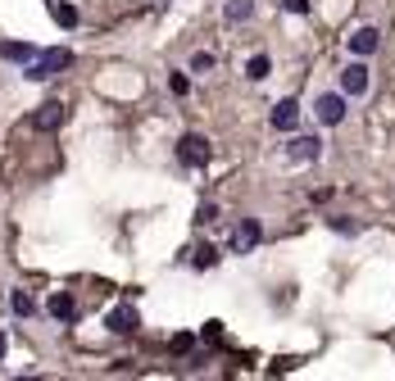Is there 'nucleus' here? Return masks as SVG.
<instances>
[{"mask_svg": "<svg viewBox=\"0 0 395 381\" xmlns=\"http://www.w3.org/2000/svg\"><path fill=\"white\" fill-rule=\"evenodd\" d=\"M318 155H323V141H318V137H291V145H287L291 164H314Z\"/></svg>", "mask_w": 395, "mask_h": 381, "instance_id": "5", "label": "nucleus"}, {"mask_svg": "<svg viewBox=\"0 0 395 381\" xmlns=\"http://www.w3.org/2000/svg\"><path fill=\"white\" fill-rule=\"evenodd\" d=\"M250 14H255V0H227V5H223V19L227 23H245Z\"/></svg>", "mask_w": 395, "mask_h": 381, "instance_id": "13", "label": "nucleus"}, {"mask_svg": "<svg viewBox=\"0 0 395 381\" xmlns=\"http://www.w3.org/2000/svg\"><path fill=\"white\" fill-rule=\"evenodd\" d=\"M259 236H264V231H259V218H241V223H237V236H232V250H237V254L255 250Z\"/></svg>", "mask_w": 395, "mask_h": 381, "instance_id": "6", "label": "nucleus"}, {"mask_svg": "<svg viewBox=\"0 0 395 381\" xmlns=\"http://www.w3.org/2000/svg\"><path fill=\"white\" fill-rule=\"evenodd\" d=\"M68 64H73V51H68V46H51V51H41V55L28 64V78H32V82H46V78H55V73H64Z\"/></svg>", "mask_w": 395, "mask_h": 381, "instance_id": "1", "label": "nucleus"}, {"mask_svg": "<svg viewBox=\"0 0 395 381\" xmlns=\"http://www.w3.org/2000/svg\"><path fill=\"white\" fill-rule=\"evenodd\" d=\"M178 159H182L187 168H205L209 159H214V145H209L205 137H195V132H187V137L178 141Z\"/></svg>", "mask_w": 395, "mask_h": 381, "instance_id": "2", "label": "nucleus"}, {"mask_svg": "<svg viewBox=\"0 0 395 381\" xmlns=\"http://www.w3.org/2000/svg\"><path fill=\"white\" fill-rule=\"evenodd\" d=\"M195 263H200V268H214V263H218V250H214V245H205V250L195 254Z\"/></svg>", "mask_w": 395, "mask_h": 381, "instance_id": "19", "label": "nucleus"}, {"mask_svg": "<svg viewBox=\"0 0 395 381\" xmlns=\"http://www.w3.org/2000/svg\"><path fill=\"white\" fill-rule=\"evenodd\" d=\"M282 9L287 14H309V0H282Z\"/></svg>", "mask_w": 395, "mask_h": 381, "instance_id": "20", "label": "nucleus"}, {"mask_svg": "<svg viewBox=\"0 0 395 381\" xmlns=\"http://www.w3.org/2000/svg\"><path fill=\"white\" fill-rule=\"evenodd\" d=\"M341 91H345V95H364V91H368V64L341 68Z\"/></svg>", "mask_w": 395, "mask_h": 381, "instance_id": "9", "label": "nucleus"}, {"mask_svg": "<svg viewBox=\"0 0 395 381\" xmlns=\"http://www.w3.org/2000/svg\"><path fill=\"white\" fill-rule=\"evenodd\" d=\"M314 114H318L323 127H337V122L345 118V91H323L314 100Z\"/></svg>", "mask_w": 395, "mask_h": 381, "instance_id": "3", "label": "nucleus"}, {"mask_svg": "<svg viewBox=\"0 0 395 381\" xmlns=\"http://www.w3.org/2000/svg\"><path fill=\"white\" fill-rule=\"evenodd\" d=\"M46 309H51V318H59V323H73V318H78V304H73L68 291H55L51 300H46Z\"/></svg>", "mask_w": 395, "mask_h": 381, "instance_id": "11", "label": "nucleus"}, {"mask_svg": "<svg viewBox=\"0 0 395 381\" xmlns=\"http://www.w3.org/2000/svg\"><path fill=\"white\" fill-rule=\"evenodd\" d=\"M55 23H59V28H78V9H73L68 0H59V5H55Z\"/></svg>", "mask_w": 395, "mask_h": 381, "instance_id": "15", "label": "nucleus"}, {"mask_svg": "<svg viewBox=\"0 0 395 381\" xmlns=\"http://www.w3.org/2000/svg\"><path fill=\"white\" fill-rule=\"evenodd\" d=\"M268 73H273V59H268V55H250V64H245V78H250V82H264Z\"/></svg>", "mask_w": 395, "mask_h": 381, "instance_id": "14", "label": "nucleus"}, {"mask_svg": "<svg viewBox=\"0 0 395 381\" xmlns=\"http://www.w3.org/2000/svg\"><path fill=\"white\" fill-rule=\"evenodd\" d=\"M327 227H337L341 236H359V223H354V218H327Z\"/></svg>", "mask_w": 395, "mask_h": 381, "instance_id": "17", "label": "nucleus"}, {"mask_svg": "<svg viewBox=\"0 0 395 381\" xmlns=\"http://www.w3.org/2000/svg\"><path fill=\"white\" fill-rule=\"evenodd\" d=\"M105 327H109V331H118V336H132V331L141 327V313L132 309V304H118V309H109V313H105Z\"/></svg>", "mask_w": 395, "mask_h": 381, "instance_id": "4", "label": "nucleus"}, {"mask_svg": "<svg viewBox=\"0 0 395 381\" xmlns=\"http://www.w3.org/2000/svg\"><path fill=\"white\" fill-rule=\"evenodd\" d=\"M295 118H300V105H295V100H277V105H273V114H268V122H273L277 132H291V127H295Z\"/></svg>", "mask_w": 395, "mask_h": 381, "instance_id": "10", "label": "nucleus"}, {"mask_svg": "<svg viewBox=\"0 0 395 381\" xmlns=\"http://www.w3.org/2000/svg\"><path fill=\"white\" fill-rule=\"evenodd\" d=\"M5 350H9V340H5V331H0V359H5Z\"/></svg>", "mask_w": 395, "mask_h": 381, "instance_id": "23", "label": "nucleus"}, {"mask_svg": "<svg viewBox=\"0 0 395 381\" xmlns=\"http://www.w3.org/2000/svg\"><path fill=\"white\" fill-rule=\"evenodd\" d=\"M59 122H64V105H59V100H46V105L32 114V127H36V132H55Z\"/></svg>", "mask_w": 395, "mask_h": 381, "instance_id": "8", "label": "nucleus"}, {"mask_svg": "<svg viewBox=\"0 0 395 381\" xmlns=\"http://www.w3.org/2000/svg\"><path fill=\"white\" fill-rule=\"evenodd\" d=\"M377 41H381V36H377V28H354L350 36H345V46H350V55H373L377 51Z\"/></svg>", "mask_w": 395, "mask_h": 381, "instance_id": "7", "label": "nucleus"}, {"mask_svg": "<svg viewBox=\"0 0 395 381\" xmlns=\"http://www.w3.org/2000/svg\"><path fill=\"white\" fill-rule=\"evenodd\" d=\"M168 91H173V95H187V91H191V82L182 78V73H173V78H168Z\"/></svg>", "mask_w": 395, "mask_h": 381, "instance_id": "18", "label": "nucleus"}, {"mask_svg": "<svg viewBox=\"0 0 395 381\" xmlns=\"http://www.w3.org/2000/svg\"><path fill=\"white\" fill-rule=\"evenodd\" d=\"M191 68H195V73H205V68H214V55H205V51H200V55H195V59H191Z\"/></svg>", "mask_w": 395, "mask_h": 381, "instance_id": "21", "label": "nucleus"}, {"mask_svg": "<svg viewBox=\"0 0 395 381\" xmlns=\"http://www.w3.org/2000/svg\"><path fill=\"white\" fill-rule=\"evenodd\" d=\"M0 59H9V64H32V59H36V46H28V41H5V46H0Z\"/></svg>", "mask_w": 395, "mask_h": 381, "instance_id": "12", "label": "nucleus"}, {"mask_svg": "<svg viewBox=\"0 0 395 381\" xmlns=\"http://www.w3.org/2000/svg\"><path fill=\"white\" fill-rule=\"evenodd\" d=\"M205 340H209V345H218V340H223V327L209 323V327H205Z\"/></svg>", "mask_w": 395, "mask_h": 381, "instance_id": "22", "label": "nucleus"}, {"mask_svg": "<svg viewBox=\"0 0 395 381\" xmlns=\"http://www.w3.org/2000/svg\"><path fill=\"white\" fill-rule=\"evenodd\" d=\"M9 304H14V313H19V318L36 313V304H32V295H28V291H14V295H9Z\"/></svg>", "mask_w": 395, "mask_h": 381, "instance_id": "16", "label": "nucleus"}]
</instances>
